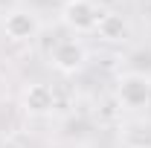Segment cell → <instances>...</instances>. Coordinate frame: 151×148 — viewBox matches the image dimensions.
<instances>
[{"label": "cell", "instance_id": "1", "mask_svg": "<svg viewBox=\"0 0 151 148\" xmlns=\"http://www.w3.org/2000/svg\"><path fill=\"white\" fill-rule=\"evenodd\" d=\"M67 20L73 23L76 29H96L102 15L96 12V6L90 0H70L67 3Z\"/></svg>", "mask_w": 151, "mask_h": 148}, {"label": "cell", "instance_id": "2", "mask_svg": "<svg viewBox=\"0 0 151 148\" xmlns=\"http://www.w3.org/2000/svg\"><path fill=\"white\" fill-rule=\"evenodd\" d=\"M151 96V87L148 81L142 78V75H128V78H122V84H119V99H122V105H128V108H139V105H145Z\"/></svg>", "mask_w": 151, "mask_h": 148}, {"label": "cell", "instance_id": "3", "mask_svg": "<svg viewBox=\"0 0 151 148\" xmlns=\"http://www.w3.org/2000/svg\"><path fill=\"white\" fill-rule=\"evenodd\" d=\"M81 61H84V50H81L76 41H61V44H55V50H52V64H55L58 70L70 73Z\"/></svg>", "mask_w": 151, "mask_h": 148}, {"label": "cell", "instance_id": "4", "mask_svg": "<svg viewBox=\"0 0 151 148\" xmlns=\"http://www.w3.org/2000/svg\"><path fill=\"white\" fill-rule=\"evenodd\" d=\"M6 32H9V38H15V41H26V38H32L38 32V23H35V18L29 12H12L6 18Z\"/></svg>", "mask_w": 151, "mask_h": 148}, {"label": "cell", "instance_id": "5", "mask_svg": "<svg viewBox=\"0 0 151 148\" xmlns=\"http://www.w3.org/2000/svg\"><path fill=\"white\" fill-rule=\"evenodd\" d=\"M23 102H26V108L32 113H47L52 108V90L47 84H32L26 90V96H23Z\"/></svg>", "mask_w": 151, "mask_h": 148}, {"label": "cell", "instance_id": "6", "mask_svg": "<svg viewBox=\"0 0 151 148\" xmlns=\"http://www.w3.org/2000/svg\"><path fill=\"white\" fill-rule=\"evenodd\" d=\"M99 32H102L105 38H119L122 32H125V23H122L119 15H102V20H99Z\"/></svg>", "mask_w": 151, "mask_h": 148}]
</instances>
